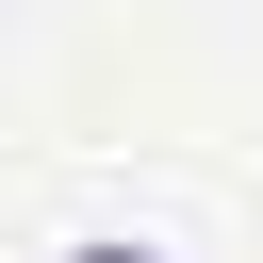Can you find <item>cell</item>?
<instances>
[{"label":"cell","mask_w":263,"mask_h":263,"mask_svg":"<svg viewBox=\"0 0 263 263\" xmlns=\"http://www.w3.org/2000/svg\"><path fill=\"white\" fill-rule=\"evenodd\" d=\"M66 263H148V247H66Z\"/></svg>","instance_id":"obj_1"}]
</instances>
